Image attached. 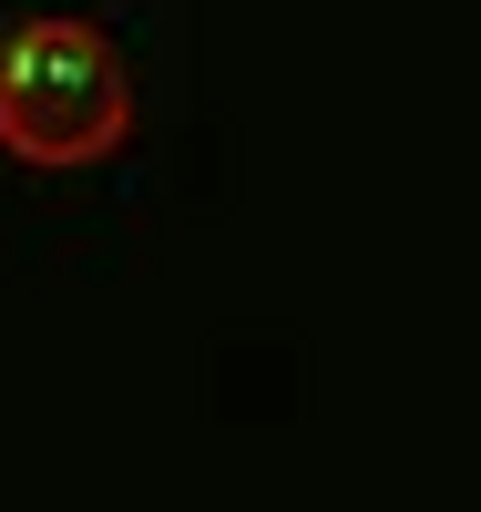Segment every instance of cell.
Returning a JSON list of instances; mask_svg holds the SVG:
<instances>
[{"instance_id":"cell-1","label":"cell","mask_w":481,"mask_h":512,"mask_svg":"<svg viewBox=\"0 0 481 512\" xmlns=\"http://www.w3.org/2000/svg\"><path fill=\"white\" fill-rule=\"evenodd\" d=\"M134 134V72L93 21H21L0 41V144L31 175H93Z\"/></svg>"}]
</instances>
